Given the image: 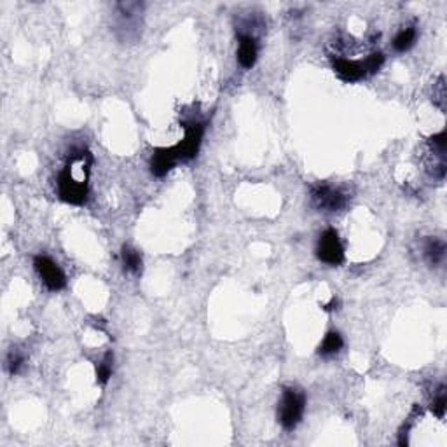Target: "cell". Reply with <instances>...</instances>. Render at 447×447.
I'll list each match as a JSON object with an SVG mask.
<instances>
[{
	"mask_svg": "<svg viewBox=\"0 0 447 447\" xmlns=\"http://www.w3.org/2000/svg\"><path fill=\"white\" fill-rule=\"evenodd\" d=\"M424 257L430 266H438L446 259V243L438 238H430L424 243Z\"/></svg>",
	"mask_w": 447,
	"mask_h": 447,
	"instance_id": "cell-10",
	"label": "cell"
},
{
	"mask_svg": "<svg viewBox=\"0 0 447 447\" xmlns=\"http://www.w3.org/2000/svg\"><path fill=\"white\" fill-rule=\"evenodd\" d=\"M179 156H176L175 147H159L152 152L150 157V171L157 179H163L170 174L171 170L179 164Z\"/></svg>",
	"mask_w": 447,
	"mask_h": 447,
	"instance_id": "cell-8",
	"label": "cell"
},
{
	"mask_svg": "<svg viewBox=\"0 0 447 447\" xmlns=\"http://www.w3.org/2000/svg\"><path fill=\"white\" fill-rule=\"evenodd\" d=\"M310 198L315 208L327 213L339 212V210H343L348 205L346 193L341 191L339 187H334L327 182H318L315 186H311Z\"/></svg>",
	"mask_w": 447,
	"mask_h": 447,
	"instance_id": "cell-4",
	"label": "cell"
},
{
	"mask_svg": "<svg viewBox=\"0 0 447 447\" xmlns=\"http://www.w3.org/2000/svg\"><path fill=\"white\" fill-rule=\"evenodd\" d=\"M183 130H186V137L174 145L179 156L180 163H189L198 156L199 147L203 144L206 131V123L199 121V119H191V121L183 123Z\"/></svg>",
	"mask_w": 447,
	"mask_h": 447,
	"instance_id": "cell-5",
	"label": "cell"
},
{
	"mask_svg": "<svg viewBox=\"0 0 447 447\" xmlns=\"http://www.w3.org/2000/svg\"><path fill=\"white\" fill-rule=\"evenodd\" d=\"M33 268H35L37 274L40 276V281L46 285L47 290L60 292L65 288V273L62 271V268H60L51 257H47V255H37V257L33 259Z\"/></svg>",
	"mask_w": 447,
	"mask_h": 447,
	"instance_id": "cell-7",
	"label": "cell"
},
{
	"mask_svg": "<svg viewBox=\"0 0 447 447\" xmlns=\"http://www.w3.org/2000/svg\"><path fill=\"white\" fill-rule=\"evenodd\" d=\"M317 257L327 266H341L344 262V247L341 243L339 232L329 227L322 232L317 243Z\"/></svg>",
	"mask_w": 447,
	"mask_h": 447,
	"instance_id": "cell-6",
	"label": "cell"
},
{
	"mask_svg": "<svg viewBox=\"0 0 447 447\" xmlns=\"http://www.w3.org/2000/svg\"><path fill=\"white\" fill-rule=\"evenodd\" d=\"M93 156L86 149H74L65 168L58 175V196L69 205L81 206L88 201L89 170Z\"/></svg>",
	"mask_w": 447,
	"mask_h": 447,
	"instance_id": "cell-1",
	"label": "cell"
},
{
	"mask_svg": "<svg viewBox=\"0 0 447 447\" xmlns=\"http://www.w3.org/2000/svg\"><path fill=\"white\" fill-rule=\"evenodd\" d=\"M431 412H434L435 416H437L438 419H444L446 416V409H447V397H446V390L444 386L441 388V392L437 393V397L434 398V402H431Z\"/></svg>",
	"mask_w": 447,
	"mask_h": 447,
	"instance_id": "cell-16",
	"label": "cell"
},
{
	"mask_svg": "<svg viewBox=\"0 0 447 447\" xmlns=\"http://www.w3.org/2000/svg\"><path fill=\"white\" fill-rule=\"evenodd\" d=\"M306 411V395L295 386H285L278 402V423L285 431H294L302 421Z\"/></svg>",
	"mask_w": 447,
	"mask_h": 447,
	"instance_id": "cell-3",
	"label": "cell"
},
{
	"mask_svg": "<svg viewBox=\"0 0 447 447\" xmlns=\"http://www.w3.org/2000/svg\"><path fill=\"white\" fill-rule=\"evenodd\" d=\"M112 370H114V355L108 351L105 353L103 360H101L98 367H96V381H98L101 386L107 385L108 379L112 378Z\"/></svg>",
	"mask_w": 447,
	"mask_h": 447,
	"instance_id": "cell-14",
	"label": "cell"
},
{
	"mask_svg": "<svg viewBox=\"0 0 447 447\" xmlns=\"http://www.w3.org/2000/svg\"><path fill=\"white\" fill-rule=\"evenodd\" d=\"M383 63H385V55L378 51L363 60H348L343 56H337L332 62V69L341 81L358 82L378 72Z\"/></svg>",
	"mask_w": 447,
	"mask_h": 447,
	"instance_id": "cell-2",
	"label": "cell"
},
{
	"mask_svg": "<svg viewBox=\"0 0 447 447\" xmlns=\"http://www.w3.org/2000/svg\"><path fill=\"white\" fill-rule=\"evenodd\" d=\"M337 306H339V300L334 298L332 300H330V304L323 306V310H325V311H334V310H337Z\"/></svg>",
	"mask_w": 447,
	"mask_h": 447,
	"instance_id": "cell-17",
	"label": "cell"
},
{
	"mask_svg": "<svg viewBox=\"0 0 447 447\" xmlns=\"http://www.w3.org/2000/svg\"><path fill=\"white\" fill-rule=\"evenodd\" d=\"M238 40V63L245 70H250L259 58L257 39L250 33H242Z\"/></svg>",
	"mask_w": 447,
	"mask_h": 447,
	"instance_id": "cell-9",
	"label": "cell"
},
{
	"mask_svg": "<svg viewBox=\"0 0 447 447\" xmlns=\"http://www.w3.org/2000/svg\"><path fill=\"white\" fill-rule=\"evenodd\" d=\"M121 257H123V266H125V271L131 273V274H137V276L142 273V268H144V261H142L140 251L125 245L121 250Z\"/></svg>",
	"mask_w": 447,
	"mask_h": 447,
	"instance_id": "cell-12",
	"label": "cell"
},
{
	"mask_svg": "<svg viewBox=\"0 0 447 447\" xmlns=\"http://www.w3.org/2000/svg\"><path fill=\"white\" fill-rule=\"evenodd\" d=\"M23 366H25V356L21 355L20 351H16L14 348L11 349L6 360V367H7V370H9V374L11 375L20 374V370L23 369Z\"/></svg>",
	"mask_w": 447,
	"mask_h": 447,
	"instance_id": "cell-15",
	"label": "cell"
},
{
	"mask_svg": "<svg viewBox=\"0 0 447 447\" xmlns=\"http://www.w3.org/2000/svg\"><path fill=\"white\" fill-rule=\"evenodd\" d=\"M343 346H344L343 336H341L339 332H336V330H332V332H329L325 337H323L320 346H318V355L334 356L343 349Z\"/></svg>",
	"mask_w": 447,
	"mask_h": 447,
	"instance_id": "cell-11",
	"label": "cell"
},
{
	"mask_svg": "<svg viewBox=\"0 0 447 447\" xmlns=\"http://www.w3.org/2000/svg\"><path fill=\"white\" fill-rule=\"evenodd\" d=\"M416 39H418V32H416L414 26H405L400 32L397 33L395 39H393V50L397 52H405L414 46Z\"/></svg>",
	"mask_w": 447,
	"mask_h": 447,
	"instance_id": "cell-13",
	"label": "cell"
}]
</instances>
